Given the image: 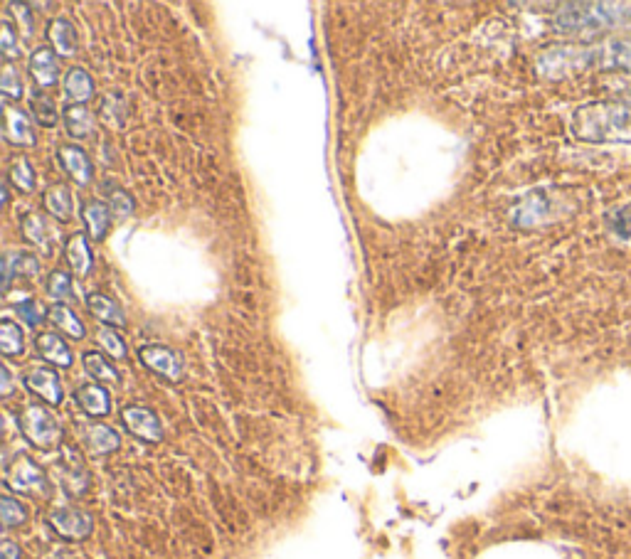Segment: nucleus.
<instances>
[{"label":"nucleus","instance_id":"4","mask_svg":"<svg viewBox=\"0 0 631 559\" xmlns=\"http://www.w3.org/2000/svg\"><path fill=\"white\" fill-rule=\"evenodd\" d=\"M20 431L37 449H55L62 441V427L55 414L42 404H28L20 412Z\"/></svg>","mask_w":631,"mask_h":559},{"label":"nucleus","instance_id":"39","mask_svg":"<svg viewBox=\"0 0 631 559\" xmlns=\"http://www.w3.org/2000/svg\"><path fill=\"white\" fill-rule=\"evenodd\" d=\"M0 550H3V559H20V557H23L20 547L15 545V542H10V540H5Z\"/></svg>","mask_w":631,"mask_h":559},{"label":"nucleus","instance_id":"31","mask_svg":"<svg viewBox=\"0 0 631 559\" xmlns=\"http://www.w3.org/2000/svg\"><path fill=\"white\" fill-rule=\"evenodd\" d=\"M102 119L109 126H114V129L124 126L126 124L124 97H119V94H116V92L106 94V97L102 99Z\"/></svg>","mask_w":631,"mask_h":559},{"label":"nucleus","instance_id":"34","mask_svg":"<svg viewBox=\"0 0 631 559\" xmlns=\"http://www.w3.org/2000/svg\"><path fill=\"white\" fill-rule=\"evenodd\" d=\"M607 225L617 237L631 239V202L617 207V210L607 212Z\"/></svg>","mask_w":631,"mask_h":559},{"label":"nucleus","instance_id":"1","mask_svg":"<svg viewBox=\"0 0 631 559\" xmlns=\"http://www.w3.org/2000/svg\"><path fill=\"white\" fill-rule=\"evenodd\" d=\"M535 65L543 77L550 79H562L570 74L590 72V69L631 74V35L609 37L590 45L548 47Z\"/></svg>","mask_w":631,"mask_h":559},{"label":"nucleus","instance_id":"36","mask_svg":"<svg viewBox=\"0 0 631 559\" xmlns=\"http://www.w3.org/2000/svg\"><path fill=\"white\" fill-rule=\"evenodd\" d=\"M15 311H18L20 321H25L28 326H33V328L40 326V323L47 318V313H50V311H45V306H42L40 301H33V298L18 303V306H15Z\"/></svg>","mask_w":631,"mask_h":559},{"label":"nucleus","instance_id":"15","mask_svg":"<svg viewBox=\"0 0 631 559\" xmlns=\"http://www.w3.org/2000/svg\"><path fill=\"white\" fill-rule=\"evenodd\" d=\"M35 348H37V353H40L47 362H52V365L72 367L74 355H72L70 345L65 343V338H60V333H52V330L40 333L35 338Z\"/></svg>","mask_w":631,"mask_h":559},{"label":"nucleus","instance_id":"14","mask_svg":"<svg viewBox=\"0 0 631 559\" xmlns=\"http://www.w3.org/2000/svg\"><path fill=\"white\" fill-rule=\"evenodd\" d=\"M82 441H84V446L97 456L111 454V451H116L121 446V436L116 434L111 427H106V424H99V422L82 424Z\"/></svg>","mask_w":631,"mask_h":559},{"label":"nucleus","instance_id":"28","mask_svg":"<svg viewBox=\"0 0 631 559\" xmlns=\"http://www.w3.org/2000/svg\"><path fill=\"white\" fill-rule=\"evenodd\" d=\"M97 343H99V348L109 355V358H114V360L129 358V348H126V340L121 338L119 330H114L109 326L97 328Z\"/></svg>","mask_w":631,"mask_h":559},{"label":"nucleus","instance_id":"17","mask_svg":"<svg viewBox=\"0 0 631 559\" xmlns=\"http://www.w3.org/2000/svg\"><path fill=\"white\" fill-rule=\"evenodd\" d=\"M42 205H45L47 215L55 217L60 222H70L74 215V200H72V190L67 188L65 183H55L45 190V198H42Z\"/></svg>","mask_w":631,"mask_h":559},{"label":"nucleus","instance_id":"37","mask_svg":"<svg viewBox=\"0 0 631 559\" xmlns=\"http://www.w3.org/2000/svg\"><path fill=\"white\" fill-rule=\"evenodd\" d=\"M0 52L5 55V60H15V57H20V42H18V37H15L13 25H10L8 20L0 23Z\"/></svg>","mask_w":631,"mask_h":559},{"label":"nucleus","instance_id":"20","mask_svg":"<svg viewBox=\"0 0 631 559\" xmlns=\"http://www.w3.org/2000/svg\"><path fill=\"white\" fill-rule=\"evenodd\" d=\"M87 308L97 321L106 323V326H119V328L126 326V316L119 308V303H116L111 296L102 294V291H94V294L87 296Z\"/></svg>","mask_w":631,"mask_h":559},{"label":"nucleus","instance_id":"40","mask_svg":"<svg viewBox=\"0 0 631 559\" xmlns=\"http://www.w3.org/2000/svg\"><path fill=\"white\" fill-rule=\"evenodd\" d=\"M0 375H3V397H8L10 392H13V382H10V370H8V365H3L0 367Z\"/></svg>","mask_w":631,"mask_h":559},{"label":"nucleus","instance_id":"24","mask_svg":"<svg viewBox=\"0 0 631 559\" xmlns=\"http://www.w3.org/2000/svg\"><path fill=\"white\" fill-rule=\"evenodd\" d=\"M82 362H84V370H87L89 375L99 382V385H102V382H106V385H119V380H121L119 372H116V367L111 365L102 353L89 350V353H84Z\"/></svg>","mask_w":631,"mask_h":559},{"label":"nucleus","instance_id":"11","mask_svg":"<svg viewBox=\"0 0 631 559\" xmlns=\"http://www.w3.org/2000/svg\"><path fill=\"white\" fill-rule=\"evenodd\" d=\"M57 158H60L65 173L70 175L74 183L82 185V188L94 180V163H92V158L87 156V151H84V148L60 146V151H57Z\"/></svg>","mask_w":631,"mask_h":559},{"label":"nucleus","instance_id":"12","mask_svg":"<svg viewBox=\"0 0 631 559\" xmlns=\"http://www.w3.org/2000/svg\"><path fill=\"white\" fill-rule=\"evenodd\" d=\"M3 136L13 146H35L37 143L30 116L23 109H15V106H5Z\"/></svg>","mask_w":631,"mask_h":559},{"label":"nucleus","instance_id":"19","mask_svg":"<svg viewBox=\"0 0 631 559\" xmlns=\"http://www.w3.org/2000/svg\"><path fill=\"white\" fill-rule=\"evenodd\" d=\"M62 87H65L67 99L72 104H87L89 99H94V79L89 77V72L84 67H72L67 69L65 79H62Z\"/></svg>","mask_w":631,"mask_h":559},{"label":"nucleus","instance_id":"21","mask_svg":"<svg viewBox=\"0 0 631 559\" xmlns=\"http://www.w3.org/2000/svg\"><path fill=\"white\" fill-rule=\"evenodd\" d=\"M47 321L55 328H60V333H65L72 340H84L87 338V326L82 323V318L72 311L65 303H55L52 308H47Z\"/></svg>","mask_w":631,"mask_h":559},{"label":"nucleus","instance_id":"7","mask_svg":"<svg viewBox=\"0 0 631 559\" xmlns=\"http://www.w3.org/2000/svg\"><path fill=\"white\" fill-rule=\"evenodd\" d=\"M121 422H124V427L129 429L136 439L148 441V444H158V441H163L161 419H158L156 412H151L148 407H141V404H129V407L121 409Z\"/></svg>","mask_w":631,"mask_h":559},{"label":"nucleus","instance_id":"18","mask_svg":"<svg viewBox=\"0 0 631 559\" xmlns=\"http://www.w3.org/2000/svg\"><path fill=\"white\" fill-rule=\"evenodd\" d=\"M62 121H65V129L72 138H89L97 129V119H94L92 111L84 104H70L62 109Z\"/></svg>","mask_w":631,"mask_h":559},{"label":"nucleus","instance_id":"23","mask_svg":"<svg viewBox=\"0 0 631 559\" xmlns=\"http://www.w3.org/2000/svg\"><path fill=\"white\" fill-rule=\"evenodd\" d=\"M65 257L77 276H87L94 266V254L84 234H72L65 244Z\"/></svg>","mask_w":631,"mask_h":559},{"label":"nucleus","instance_id":"3","mask_svg":"<svg viewBox=\"0 0 631 559\" xmlns=\"http://www.w3.org/2000/svg\"><path fill=\"white\" fill-rule=\"evenodd\" d=\"M572 136L585 143H631V106L619 101H590L577 106Z\"/></svg>","mask_w":631,"mask_h":559},{"label":"nucleus","instance_id":"10","mask_svg":"<svg viewBox=\"0 0 631 559\" xmlns=\"http://www.w3.org/2000/svg\"><path fill=\"white\" fill-rule=\"evenodd\" d=\"M30 74H33L35 84L37 87L47 89V87H55L57 82H60V57L55 55V50L52 47H35L33 55H30Z\"/></svg>","mask_w":631,"mask_h":559},{"label":"nucleus","instance_id":"35","mask_svg":"<svg viewBox=\"0 0 631 559\" xmlns=\"http://www.w3.org/2000/svg\"><path fill=\"white\" fill-rule=\"evenodd\" d=\"M109 207L116 217H121V220H124V217L134 215L136 202L129 193H126L124 188H119V185H116V188L109 193Z\"/></svg>","mask_w":631,"mask_h":559},{"label":"nucleus","instance_id":"32","mask_svg":"<svg viewBox=\"0 0 631 559\" xmlns=\"http://www.w3.org/2000/svg\"><path fill=\"white\" fill-rule=\"evenodd\" d=\"M0 518H3L5 527H20L28 520V508H25L20 500L3 495V498H0Z\"/></svg>","mask_w":631,"mask_h":559},{"label":"nucleus","instance_id":"6","mask_svg":"<svg viewBox=\"0 0 631 559\" xmlns=\"http://www.w3.org/2000/svg\"><path fill=\"white\" fill-rule=\"evenodd\" d=\"M139 358L143 365L156 375L166 377L168 382H180L185 375V365L180 353H176L168 345H143L139 348Z\"/></svg>","mask_w":631,"mask_h":559},{"label":"nucleus","instance_id":"38","mask_svg":"<svg viewBox=\"0 0 631 559\" xmlns=\"http://www.w3.org/2000/svg\"><path fill=\"white\" fill-rule=\"evenodd\" d=\"M10 8L15 10V18H18V25H20V33H23L25 37H33V13H30V5L25 3H10Z\"/></svg>","mask_w":631,"mask_h":559},{"label":"nucleus","instance_id":"8","mask_svg":"<svg viewBox=\"0 0 631 559\" xmlns=\"http://www.w3.org/2000/svg\"><path fill=\"white\" fill-rule=\"evenodd\" d=\"M23 382L33 395L40 397L42 402L50 404V407H57V404H62V399H65L60 375H57L52 367H45V365L30 367V370L25 372Z\"/></svg>","mask_w":631,"mask_h":559},{"label":"nucleus","instance_id":"5","mask_svg":"<svg viewBox=\"0 0 631 559\" xmlns=\"http://www.w3.org/2000/svg\"><path fill=\"white\" fill-rule=\"evenodd\" d=\"M5 483L10 491L30 498H45L50 493V481L30 456H18L8 468H5Z\"/></svg>","mask_w":631,"mask_h":559},{"label":"nucleus","instance_id":"9","mask_svg":"<svg viewBox=\"0 0 631 559\" xmlns=\"http://www.w3.org/2000/svg\"><path fill=\"white\" fill-rule=\"evenodd\" d=\"M50 527L65 540H87L92 535V518L79 508H60L50 513Z\"/></svg>","mask_w":631,"mask_h":559},{"label":"nucleus","instance_id":"22","mask_svg":"<svg viewBox=\"0 0 631 559\" xmlns=\"http://www.w3.org/2000/svg\"><path fill=\"white\" fill-rule=\"evenodd\" d=\"M84 225L94 242H102L111 227V207L102 200H89L82 210Z\"/></svg>","mask_w":631,"mask_h":559},{"label":"nucleus","instance_id":"13","mask_svg":"<svg viewBox=\"0 0 631 559\" xmlns=\"http://www.w3.org/2000/svg\"><path fill=\"white\" fill-rule=\"evenodd\" d=\"M47 40L57 57H74L79 47L77 28L67 18H55L47 23Z\"/></svg>","mask_w":631,"mask_h":559},{"label":"nucleus","instance_id":"25","mask_svg":"<svg viewBox=\"0 0 631 559\" xmlns=\"http://www.w3.org/2000/svg\"><path fill=\"white\" fill-rule=\"evenodd\" d=\"M20 227H23V237L28 239L30 244H35V247H47V244H50L52 230L40 212H28V215L23 217V222H20Z\"/></svg>","mask_w":631,"mask_h":559},{"label":"nucleus","instance_id":"29","mask_svg":"<svg viewBox=\"0 0 631 559\" xmlns=\"http://www.w3.org/2000/svg\"><path fill=\"white\" fill-rule=\"evenodd\" d=\"M8 180L20 190V193H33L35 190V170L28 158H18L8 170Z\"/></svg>","mask_w":631,"mask_h":559},{"label":"nucleus","instance_id":"2","mask_svg":"<svg viewBox=\"0 0 631 559\" xmlns=\"http://www.w3.org/2000/svg\"><path fill=\"white\" fill-rule=\"evenodd\" d=\"M553 30L582 40L631 30V3H565L553 15Z\"/></svg>","mask_w":631,"mask_h":559},{"label":"nucleus","instance_id":"27","mask_svg":"<svg viewBox=\"0 0 631 559\" xmlns=\"http://www.w3.org/2000/svg\"><path fill=\"white\" fill-rule=\"evenodd\" d=\"M0 350H3V355H8V358L23 355V350H25L23 330H20L18 323L8 321V318L0 323Z\"/></svg>","mask_w":631,"mask_h":559},{"label":"nucleus","instance_id":"16","mask_svg":"<svg viewBox=\"0 0 631 559\" xmlns=\"http://www.w3.org/2000/svg\"><path fill=\"white\" fill-rule=\"evenodd\" d=\"M74 402H77L79 409H82L84 414H89V417H106V414L111 412V397L99 382L77 387Z\"/></svg>","mask_w":631,"mask_h":559},{"label":"nucleus","instance_id":"26","mask_svg":"<svg viewBox=\"0 0 631 559\" xmlns=\"http://www.w3.org/2000/svg\"><path fill=\"white\" fill-rule=\"evenodd\" d=\"M30 111H33V119L42 129H55L57 121H60V111H57V104L47 97L45 92H37L33 99H30Z\"/></svg>","mask_w":631,"mask_h":559},{"label":"nucleus","instance_id":"30","mask_svg":"<svg viewBox=\"0 0 631 559\" xmlns=\"http://www.w3.org/2000/svg\"><path fill=\"white\" fill-rule=\"evenodd\" d=\"M0 92H3L5 99H13V101H20L25 94V84H23V77H20V72L15 69V65H10V62H5L3 65V77H0Z\"/></svg>","mask_w":631,"mask_h":559},{"label":"nucleus","instance_id":"33","mask_svg":"<svg viewBox=\"0 0 631 559\" xmlns=\"http://www.w3.org/2000/svg\"><path fill=\"white\" fill-rule=\"evenodd\" d=\"M47 296L55 298V303H65L72 296V276L67 271L55 269L47 276Z\"/></svg>","mask_w":631,"mask_h":559}]
</instances>
